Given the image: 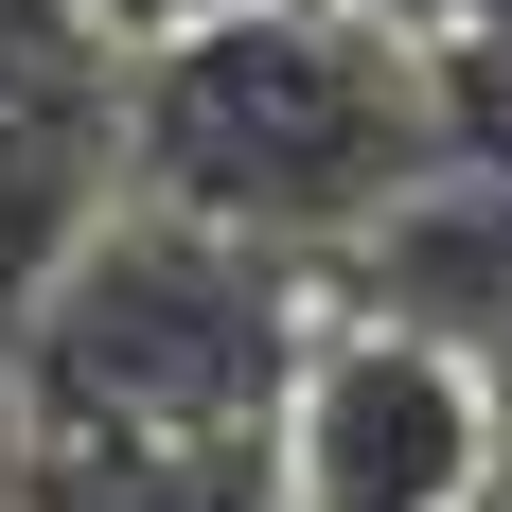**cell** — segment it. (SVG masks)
Here are the masks:
<instances>
[{
  "instance_id": "obj_1",
  "label": "cell",
  "mask_w": 512,
  "mask_h": 512,
  "mask_svg": "<svg viewBox=\"0 0 512 512\" xmlns=\"http://www.w3.org/2000/svg\"><path fill=\"white\" fill-rule=\"evenodd\" d=\"M460 159V106L424 71V36L336 18V0H230L124 53V195L248 230V248L318 265L371 212H407Z\"/></svg>"
},
{
  "instance_id": "obj_2",
  "label": "cell",
  "mask_w": 512,
  "mask_h": 512,
  "mask_svg": "<svg viewBox=\"0 0 512 512\" xmlns=\"http://www.w3.org/2000/svg\"><path fill=\"white\" fill-rule=\"evenodd\" d=\"M301 265L248 230H195L159 195H106L71 248L0 301V407L89 424V442H177V424H265L301 371Z\"/></svg>"
},
{
  "instance_id": "obj_3",
  "label": "cell",
  "mask_w": 512,
  "mask_h": 512,
  "mask_svg": "<svg viewBox=\"0 0 512 512\" xmlns=\"http://www.w3.org/2000/svg\"><path fill=\"white\" fill-rule=\"evenodd\" d=\"M265 460H283V512H495L512 407L460 336H424L389 301H318L301 371L265 407Z\"/></svg>"
},
{
  "instance_id": "obj_4",
  "label": "cell",
  "mask_w": 512,
  "mask_h": 512,
  "mask_svg": "<svg viewBox=\"0 0 512 512\" xmlns=\"http://www.w3.org/2000/svg\"><path fill=\"white\" fill-rule=\"evenodd\" d=\"M124 195V36L89 0H0V301Z\"/></svg>"
},
{
  "instance_id": "obj_5",
  "label": "cell",
  "mask_w": 512,
  "mask_h": 512,
  "mask_svg": "<svg viewBox=\"0 0 512 512\" xmlns=\"http://www.w3.org/2000/svg\"><path fill=\"white\" fill-rule=\"evenodd\" d=\"M0 512H283L265 424H177V442H89V424H18Z\"/></svg>"
}]
</instances>
